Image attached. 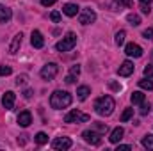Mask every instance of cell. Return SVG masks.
<instances>
[{
    "mask_svg": "<svg viewBox=\"0 0 153 151\" xmlns=\"http://www.w3.org/2000/svg\"><path fill=\"white\" fill-rule=\"evenodd\" d=\"M70 73H71V75H75V76H78V75H80V66H78V64H73V66L70 68Z\"/></svg>",
    "mask_w": 153,
    "mask_h": 151,
    "instance_id": "obj_33",
    "label": "cell"
},
{
    "mask_svg": "<svg viewBox=\"0 0 153 151\" xmlns=\"http://www.w3.org/2000/svg\"><path fill=\"white\" fill-rule=\"evenodd\" d=\"M109 87H111L112 91H121V85H119L117 82H109Z\"/></svg>",
    "mask_w": 153,
    "mask_h": 151,
    "instance_id": "obj_36",
    "label": "cell"
},
{
    "mask_svg": "<svg viewBox=\"0 0 153 151\" xmlns=\"http://www.w3.org/2000/svg\"><path fill=\"white\" fill-rule=\"evenodd\" d=\"M62 13H64L66 16L73 18V16H76V14L80 13V7H78L76 4H64V7H62Z\"/></svg>",
    "mask_w": 153,
    "mask_h": 151,
    "instance_id": "obj_16",
    "label": "cell"
},
{
    "mask_svg": "<svg viewBox=\"0 0 153 151\" xmlns=\"http://www.w3.org/2000/svg\"><path fill=\"white\" fill-rule=\"evenodd\" d=\"M78 21H80V25H91V23H94V21H96V13H94V9H91V7L82 9V11L78 13Z\"/></svg>",
    "mask_w": 153,
    "mask_h": 151,
    "instance_id": "obj_6",
    "label": "cell"
},
{
    "mask_svg": "<svg viewBox=\"0 0 153 151\" xmlns=\"http://www.w3.org/2000/svg\"><path fill=\"white\" fill-rule=\"evenodd\" d=\"M123 135H125V130H123L121 126H117V128H114V130L111 132V137H109V141H111L112 144H117V142L123 139Z\"/></svg>",
    "mask_w": 153,
    "mask_h": 151,
    "instance_id": "obj_17",
    "label": "cell"
},
{
    "mask_svg": "<svg viewBox=\"0 0 153 151\" xmlns=\"http://www.w3.org/2000/svg\"><path fill=\"white\" fill-rule=\"evenodd\" d=\"M89 94H91V89H89L87 85H80V87L76 89V96H78V100H85Z\"/></svg>",
    "mask_w": 153,
    "mask_h": 151,
    "instance_id": "obj_20",
    "label": "cell"
},
{
    "mask_svg": "<svg viewBox=\"0 0 153 151\" xmlns=\"http://www.w3.org/2000/svg\"><path fill=\"white\" fill-rule=\"evenodd\" d=\"M130 100H132V103H134V105H141V103L144 101V94H143L141 91H134V93H132V96H130Z\"/></svg>",
    "mask_w": 153,
    "mask_h": 151,
    "instance_id": "obj_21",
    "label": "cell"
},
{
    "mask_svg": "<svg viewBox=\"0 0 153 151\" xmlns=\"http://www.w3.org/2000/svg\"><path fill=\"white\" fill-rule=\"evenodd\" d=\"M13 73V70H11V66H0V76H7Z\"/></svg>",
    "mask_w": 153,
    "mask_h": 151,
    "instance_id": "obj_30",
    "label": "cell"
},
{
    "mask_svg": "<svg viewBox=\"0 0 153 151\" xmlns=\"http://www.w3.org/2000/svg\"><path fill=\"white\" fill-rule=\"evenodd\" d=\"M18 124L22 126V128H27V126H30V123H32V114L29 112V110H23V112H20L18 115Z\"/></svg>",
    "mask_w": 153,
    "mask_h": 151,
    "instance_id": "obj_14",
    "label": "cell"
},
{
    "mask_svg": "<svg viewBox=\"0 0 153 151\" xmlns=\"http://www.w3.org/2000/svg\"><path fill=\"white\" fill-rule=\"evenodd\" d=\"M132 5H134L132 0H112L111 2V9L112 11H123V9H128Z\"/></svg>",
    "mask_w": 153,
    "mask_h": 151,
    "instance_id": "obj_15",
    "label": "cell"
},
{
    "mask_svg": "<svg viewBox=\"0 0 153 151\" xmlns=\"http://www.w3.org/2000/svg\"><path fill=\"white\" fill-rule=\"evenodd\" d=\"M59 73V66L55 64V62H48V64H45L43 68H41V71H39V75L43 80H53L55 76Z\"/></svg>",
    "mask_w": 153,
    "mask_h": 151,
    "instance_id": "obj_5",
    "label": "cell"
},
{
    "mask_svg": "<svg viewBox=\"0 0 153 151\" xmlns=\"http://www.w3.org/2000/svg\"><path fill=\"white\" fill-rule=\"evenodd\" d=\"M143 146H144L146 150H153V135L152 133H148V135L143 137Z\"/></svg>",
    "mask_w": 153,
    "mask_h": 151,
    "instance_id": "obj_25",
    "label": "cell"
},
{
    "mask_svg": "<svg viewBox=\"0 0 153 151\" xmlns=\"http://www.w3.org/2000/svg\"><path fill=\"white\" fill-rule=\"evenodd\" d=\"M82 137H84V141L87 142V144H91V146H100L102 144V133H98L96 130H85V132H82Z\"/></svg>",
    "mask_w": 153,
    "mask_h": 151,
    "instance_id": "obj_7",
    "label": "cell"
},
{
    "mask_svg": "<svg viewBox=\"0 0 153 151\" xmlns=\"http://www.w3.org/2000/svg\"><path fill=\"white\" fill-rule=\"evenodd\" d=\"M139 87L146 91H153V76H144L143 80H139Z\"/></svg>",
    "mask_w": 153,
    "mask_h": 151,
    "instance_id": "obj_19",
    "label": "cell"
},
{
    "mask_svg": "<svg viewBox=\"0 0 153 151\" xmlns=\"http://www.w3.org/2000/svg\"><path fill=\"white\" fill-rule=\"evenodd\" d=\"M93 130H96L98 133H102V135H103V133L109 130V126H107V124H103V123H93Z\"/></svg>",
    "mask_w": 153,
    "mask_h": 151,
    "instance_id": "obj_26",
    "label": "cell"
},
{
    "mask_svg": "<svg viewBox=\"0 0 153 151\" xmlns=\"http://www.w3.org/2000/svg\"><path fill=\"white\" fill-rule=\"evenodd\" d=\"M50 20L55 21V23L61 21V13H59V11H52V13H50Z\"/></svg>",
    "mask_w": 153,
    "mask_h": 151,
    "instance_id": "obj_32",
    "label": "cell"
},
{
    "mask_svg": "<svg viewBox=\"0 0 153 151\" xmlns=\"http://www.w3.org/2000/svg\"><path fill=\"white\" fill-rule=\"evenodd\" d=\"M75 44H76V34L75 32H68L64 38L55 44V50L57 52H70V50L75 48Z\"/></svg>",
    "mask_w": 153,
    "mask_h": 151,
    "instance_id": "obj_3",
    "label": "cell"
},
{
    "mask_svg": "<svg viewBox=\"0 0 153 151\" xmlns=\"http://www.w3.org/2000/svg\"><path fill=\"white\" fill-rule=\"evenodd\" d=\"M143 38L144 39H153V27H150V29H146V30H143Z\"/></svg>",
    "mask_w": 153,
    "mask_h": 151,
    "instance_id": "obj_31",
    "label": "cell"
},
{
    "mask_svg": "<svg viewBox=\"0 0 153 151\" xmlns=\"http://www.w3.org/2000/svg\"><path fill=\"white\" fill-rule=\"evenodd\" d=\"M134 115V109H125V112L121 114V123H126L128 119H132Z\"/></svg>",
    "mask_w": 153,
    "mask_h": 151,
    "instance_id": "obj_28",
    "label": "cell"
},
{
    "mask_svg": "<svg viewBox=\"0 0 153 151\" xmlns=\"http://www.w3.org/2000/svg\"><path fill=\"white\" fill-rule=\"evenodd\" d=\"M14 101H16V94L13 91H7L4 96H2V107L5 110H13L14 109Z\"/></svg>",
    "mask_w": 153,
    "mask_h": 151,
    "instance_id": "obj_10",
    "label": "cell"
},
{
    "mask_svg": "<svg viewBox=\"0 0 153 151\" xmlns=\"http://www.w3.org/2000/svg\"><path fill=\"white\" fill-rule=\"evenodd\" d=\"M22 41H23V34H22V32H18V34H16V36L13 38L11 44H9V53H11V55H16V53L20 52Z\"/></svg>",
    "mask_w": 153,
    "mask_h": 151,
    "instance_id": "obj_12",
    "label": "cell"
},
{
    "mask_svg": "<svg viewBox=\"0 0 153 151\" xmlns=\"http://www.w3.org/2000/svg\"><path fill=\"white\" fill-rule=\"evenodd\" d=\"M89 119H91L89 114H84V112H80V110H76V109L70 110L64 115V123H87Z\"/></svg>",
    "mask_w": 153,
    "mask_h": 151,
    "instance_id": "obj_4",
    "label": "cell"
},
{
    "mask_svg": "<svg viewBox=\"0 0 153 151\" xmlns=\"http://www.w3.org/2000/svg\"><path fill=\"white\" fill-rule=\"evenodd\" d=\"M73 146V142H71V139L70 137H57V139H53L52 141V148L57 151H64V150H70Z\"/></svg>",
    "mask_w": 153,
    "mask_h": 151,
    "instance_id": "obj_8",
    "label": "cell"
},
{
    "mask_svg": "<svg viewBox=\"0 0 153 151\" xmlns=\"http://www.w3.org/2000/svg\"><path fill=\"white\" fill-rule=\"evenodd\" d=\"M134 70H135L134 62L126 59V61H123V62H121V66L117 68V75H119V76H130L132 73H134Z\"/></svg>",
    "mask_w": 153,
    "mask_h": 151,
    "instance_id": "obj_11",
    "label": "cell"
},
{
    "mask_svg": "<svg viewBox=\"0 0 153 151\" xmlns=\"http://www.w3.org/2000/svg\"><path fill=\"white\" fill-rule=\"evenodd\" d=\"M152 2H153V0H139V4H141V5H152Z\"/></svg>",
    "mask_w": 153,
    "mask_h": 151,
    "instance_id": "obj_41",
    "label": "cell"
},
{
    "mask_svg": "<svg viewBox=\"0 0 153 151\" xmlns=\"http://www.w3.org/2000/svg\"><path fill=\"white\" fill-rule=\"evenodd\" d=\"M23 96H25L27 100H29V98H32V89H25V91H23Z\"/></svg>",
    "mask_w": 153,
    "mask_h": 151,
    "instance_id": "obj_39",
    "label": "cell"
},
{
    "mask_svg": "<svg viewBox=\"0 0 153 151\" xmlns=\"http://www.w3.org/2000/svg\"><path fill=\"white\" fill-rule=\"evenodd\" d=\"M116 109V101L112 96H109V94H105V96H100L96 101H94V110L98 115H103V117H107V115H111V114L114 112Z\"/></svg>",
    "mask_w": 153,
    "mask_h": 151,
    "instance_id": "obj_2",
    "label": "cell"
},
{
    "mask_svg": "<svg viewBox=\"0 0 153 151\" xmlns=\"http://www.w3.org/2000/svg\"><path fill=\"white\" fill-rule=\"evenodd\" d=\"M128 150H132V146H130V144H119V142H117L116 151H128Z\"/></svg>",
    "mask_w": 153,
    "mask_h": 151,
    "instance_id": "obj_34",
    "label": "cell"
},
{
    "mask_svg": "<svg viewBox=\"0 0 153 151\" xmlns=\"http://www.w3.org/2000/svg\"><path fill=\"white\" fill-rule=\"evenodd\" d=\"M71 101H73V98H71V94L68 91H61L59 89V91H53L52 96H50V107L55 109V110H62V109L70 107Z\"/></svg>",
    "mask_w": 153,
    "mask_h": 151,
    "instance_id": "obj_1",
    "label": "cell"
},
{
    "mask_svg": "<svg viewBox=\"0 0 153 151\" xmlns=\"http://www.w3.org/2000/svg\"><path fill=\"white\" fill-rule=\"evenodd\" d=\"M125 38H126V32H125V30H117V32H116V38H114L116 44H117V46L125 44Z\"/></svg>",
    "mask_w": 153,
    "mask_h": 151,
    "instance_id": "obj_24",
    "label": "cell"
},
{
    "mask_svg": "<svg viewBox=\"0 0 153 151\" xmlns=\"http://www.w3.org/2000/svg\"><path fill=\"white\" fill-rule=\"evenodd\" d=\"M125 53H126L128 57L139 59V57H143V48H141L137 43H128V44L125 46Z\"/></svg>",
    "mask_w": 153,
    "mask_h": 151,
    "instance_id": "obj_9",
    "label": "cell"
},
{
    "mask_svg": "<svg viewBox=\"0 0 153 151\" xmlns=\"http://www.w3.org/2000/svg\"><path fill=\"white\" fill-rule=\"evenodd\" d=\"M27 80H29V76L25 75V73H23V75H18L16 76V85H25Z\"/></svg>",
    "mask_w": 153,
    "mask_h": 151,
    "instance_id": "obj_29",
    "label": "cell"
},
{
    "mask_svg": "<svg viewBox=\"0 0 153 151\" xmlns=\"http://www.w3.org/2000/svg\"><path fill=\"white\" fill-rule=\"evenodd\" d=\"M144 76H153V64H148L144 68Z\"/></svg>",
    "mask_w": 153,
    "mask_h": 151,
    "instance_id": "obj_35",
    "label": "cell"
},
{
    "mask_svg": "<svg viewBox=\"0 0 153 151\" xmlns=\"http://www.w3.org/2000/svg\"><path fill=\"white\" fill-rule=\"evenodd\" d=\"M30 44L34 48H38V50L45 46V39H43V34L39 30H32V34H30Z\"/></svg>",
    "mask_w": 153,
    "mask_h": 151,
    "instance_id": "obj_13",
    "label": "cell"
},
{
    "mask_svg": "<svg viewBox=\"0 0 153 151\" xmlns=\"http://www.w3.org/2000/svg\"><path fill=\"white\" fill-rule=\"evenodd\" d=\"M11 18H13V11L0 4V23H7Z\"/></svg>",
    "mask_w": 153,
    "mask_h": 151,
    "instance_id": "obj_18",
    "label": "cell"
},
{
    "mask_svg": "<svg viewBox=\"0 0 153 151\" xmlns=\"http://www.w3.org/2000/svg\"><path fill=\"white\" fill-rule=\"evenodd\" d=\"M75 80H76V76L70 73V75L66 76V80H64V82H66V84H75Z\"/></svg>",
    "mask_w": 153,
    "mask_h": 151,
    "instance_id": "obj_37",
    "label": "cell"
},
{
    "mask_svg": "<svg viewBox=\"0 0 153 151\" xmlns=\"http://www.w3.org/2000/svg\"><path fill=\"white\" fill-rule=\"evenodd\" d=\"M57 0H41V5H45V7H50V5H53Z\"/></svg>",
    "mask_w": 153,
    "mask_h": 151,
    "instance_id": "obj_38",
    "label": "cell"
},
{
    "mask_svg": "<svg viewBox=\"0 0 153 151\" xmlns=\"http://www.w3.org/2000/svg\"><path fill=\"white\" fill-rule=\"evenodd\" d=\"M34 141L38 142L39 146H43V144H46V142H48V135H46L45 132H39V133H36V137H34Z\"/></svg>",
    "mask_w": 153,
    "mask_h": 151,
    "instance_id": "obj_23",
    "label": "cell"
},
{
    "mask_svg": "<svg viewBox=\"0 0 153 151\" xmlns=\"http://www.w3.org/2000/svg\"><path fill=\"white\" fill-rule=\"evenodd\" d=\"M141 11H143L144 14H150V11H152V9H150V5H141Z\"/></svg>",
    "mask_w": 153,
    "mask_h": 151,
    "instance_id": "obj_40",
    "label": "cell"
},
{
    "mask_svg": "<svg viewBox=\"0 0 153 151\" xmlns=\"http://www.w3.org/2000/svg\"><path fill=\"white\" fill-rule=\"evenodd\" d=\"M150 109H152L150 101H146V100H144V101L141 103V109H139V114H141V115H148V114H150Z\"/></svg>",
    "mask_w": 153,
    "mask_h": 151,
    "instance_id": "obj_27",
    "label": "cell"
},
{
    "mask_svg": "<svg viewBox=\"0 0 153 151\" xmlns=\"http://www.w3.org/2000/svg\"><path fill=\"white\" fill-rule=\"evenodd\" d=\"M126 21H128L130 25H134V27H137V25L141 23V16H139V14H135V13H130V14L126 16Z\"/></svg>",
    "mask_w": 153,
    "mask_h": 151,
    "instance_id": "obj_22",
    "label": "cell"
}]
</instances>
